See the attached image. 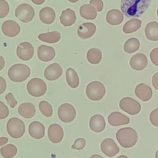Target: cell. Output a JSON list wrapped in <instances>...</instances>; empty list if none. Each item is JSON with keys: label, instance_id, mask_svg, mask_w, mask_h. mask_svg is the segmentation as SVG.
I'll list each match as a JSON object with an SVG mask.
<instances>
[{"label": "cell", "instance_id": "cell-1", "mask_svg": "<svg viewBox=\"0 0 158 158\" xmlns=\"http://www.w3.org/2000/svg\"><path fill=\"white\" fill-rule=\"evenodd\" d=\"M151 0H121L120 8L128 18L141 16L149 7Z\"/></svg>", "mask_w": 158, "mask_h": 158}, {"label": "cell", "instance_id": "cell-2", "mask_svg": "<svg viewBox=\"0 0 158 158\" xmlns=\"http://www.w3.org/2000/svg\"><path fill=\"white\" fill-rule=\"evenodd\" d=\"M116 138L121 146L125 148H130L137 143L138 134L133 128L125 127L117 131Z\"/></svg>", "mask_w": 158, "mask_h": 158}, {"label": "cell", "instance_id": "cell-3", "mask_svg": "<svg viewBox=\"0 0 158 158\" xmlns=\"http://www.w3.org/2000/svg\"><path fill=\"white\" fill-rule=\"evenodd\" d=\"M9 78L17 83H20L27 80L30 75V67L23 64H16L12 65L8 70Z\"/></svg>", "mask_w": 158, "mask_h": 158}, {"label": "cell", "instance_id": "cell-4", "mask_svg": "<svg viewBox=\"0 0 158 158\" xmlns=\"http://www.w3.org/2000/svg\"><path fill=\"white\" fill-rule=\"evenodd\" d=\"M86 94L88 99L97 101L101 100L106 93L104 85L99 81L90 82L86 88Z\"/></svg>", "mask_w": 158, "mask_h": 158}, {"label": "cell", "instance_id": "cell-5", "mask_svg": "<svg viewBox=\"0 0 158 158\" xmlns=\"http://www.w3.org/2000/svg\"><path fill=\"white\" fill-rule=\"evenodd\" d=\"M7 133L13 138H20L25 133V125L24 122L17 117L10 118L6 124Z\"/></svg>", "mask_w": 158, "mask_h": 158}, {"label": "cell", "instance_id": "cell-6", "mask_svg": "<svg viewBox=\"0 0 158 158\" xmlns=\"http://www.w3.org/2000/svg\"><path fill=\"white\" fill-rule=\"evenodd\" d=\"M27 90L31 96L40 97L46 93L47 86L41 78H33L27 83Z\"/></svg>", "mask_w": 158, "mask_h": 158}, {"label": "cell", "instance_id": "cell-7", "mask_svg": "<svg viewBox=\"0 0 158 158\" xmlns=\"http://www.w3.org/2000/svg\"><path fill=\"white\" fill-rule=\"evenodd\" d=\"M15 15L22 22L28 23L33 20L35 16V10L31 5L23 3L15 9Z\"/></svg>", "mask_w": 158, "mask_h": 158}, {"label": "cell", "instance_id": "cell-8", "mask_svg": "<svg viewBox=\"0 0 158 158\" xmlns=\"http://www.w3.org/2000/svg\"><path fill=\"white\" fill-rule=\"evenodd\" d=\"M119 106L122 110L131 115L138 114L141 109L140 104L130 97H125L122 98L120 101Z\"/></svg>", "mask_w": 158, "mask_h": 158}, {"label": "cell", "instance_id": "cell-9", "mask_svg": "<svg viewBox=\"0 0 158 158\" xmlns=\"http://www.w3.org/2000/svg\"><path fill=\"white\" fill-rule=\"evenodd\" d=\"M76 110L69 103L62 104L58 109L57 115L59 119L64 123L72 122L76 117Z\"/></svg>", "mask_w": 158, "mask_h": 158}, {"label": "cell", "instance_id": "cell-10", "mask_svg": "<svg viewBox=\"0 0 158 158\" xmlns=\"http://www.w3.org/2000/svg\"><path fill=\"white\" fill-rule=\"evenodd\" d=\"M16 54L21 60H29L34 55V48L29 42H22L18 45L16 49Z\"/></svg>", "mask_w": 158, "mask_h": 158}, {"label": "cell", "instance_id": "cell-11", "mask_svg": "<svg viewBox=\"0 0 158 158\" xmlns=\"http://www.w3.org/2000/svg\"><path fill=\"white\" fill-rule=\"evenodd\" d=\"M101 151L107 157H112L117 154L120 151L115 141L110 138L103 139L101 143Z\"/></svg>", "mask_w": 158, "mask_h": 158}, {"label": "cell", "instance_id": "cell-12", "mask_svg": "<svg viewBox=\"0 0 158 158\" xmlns=\"http://www.w3.org/2000/svg\"><path fill=\"white\" fill-rule=\"evenodd\" d=\"M1 30L4 35L7 37L12 38L19 35L20 31V27L15 21L7 20L2 23Z\"/></svg>", "mask_w": 158, "mask_h": 158}, {"label": "cell", "instance_id": "cell-13", "mask_svg": "<svg viewBox=\"0 0 158 158\" xmlns=\"http://www.w3.org/2000/svg\"><path fill=\"white\" fill-rule=\"evenodd\" d=\"M48 138L52 143H60L64 137V130L62 127L57 123L49 125L48 130Z\"/></svg>", "mask_w": 158, "mask_h": 158}, {"label": "cell", "instance_id": "cell-14", "mask_svg": "<svg viewBox=\"0 0 158 158\" xmlns=\"http://www.w3.org/2000/svg\"><path fill=\"white\" fill-rule=\"evenodd\" d=\"M62 74V69L57 63L48 65L44 70V76L49 81H54L59 78Z\"/></svg>", "mask_w": 158, "mask_h": 158}, {"label": "cell", "instance_id": "cell-15", "mask_svg": "<svg viewBox=\"0 0 158 158\" xmlns=\"http://www.w3.org/2000/svg\"><path fill=\"white\" fill-rule=\"evenodd\" d=\"M37 56L40 60L43 62H49L54 58L56 52L54 49L51 46L41 45L38 48Z\"/></svg>", "mask_w": 158, "mask_h": 158}, {"label": "cell", "instance_id": "cell-16", "mask_svg": "<svg viewBox=\"0 0 158 158\" xmlns=\"http://www.w3.org/2000/svg\"><path fill=\"white\" fill-rule=\"evenodd\" d=\"M96 27L91 22H86L80 25L77 30V35L81 39L91 38L96 32Z\"/></svg>", "mask_w": 158, "mask_h": 158}, {"label": "cell", "instance_id": "cell-17", "mask_svg": "<svg viewBox=\"0 0 158 158\" xmlns=\"http://www.w3.org/2000/svg\"><path fill=\"white\" fill-rule=\"evenodd\" d=\"M28 133L33 138L41 139L44 137L45 133L44 126L38 121H33L29 125Z\"/></svg>", "mask_w": 158, "mask_h": 158}, {"label": "cell", "instance_id": "cell-18", "mask_svg": "<svg viewBox=\"0 0 158 158\" xmlns=\"http://www.w3.org/2000/svg\"><path fill=\"white\" fill-rule=\"evenodd\" d=\"M130 65L135 70H142L148 65L147 57L142 53L136 54L131 57Z\"/></svg>", "mask_w": 158, "mask_h": 158}, {"label": "cell", "instance_id": "cell-19", "mask_svg": "<svg viewBox=\"0 0 158 158\" xmlns=\"http://www.w3.org/2000/svg\"><path fill=\"white\" fill-rule=\"evenodd\" d=\"M89 128L96 133L102 131L106 127V122L104 117L100 114L93 115L89 120Z\"/></svg>", "mask_w": 158, "mask_h": 158}, {"label": "cell", "instance_id": "cell-20", "mask_svg": "<svg viewBox=\"0 0 158 158\" xmlns=\"http://www.w3.org/2000/svg\"><path fill=\"white\" fill-rule=\"evenodd\" d=\"M136 96L143 101H148L152 96V91L149 86L144 83L138 84L135 89Z\"/></svg>", "mask_w": 158, "mask_h": 158}, {"label": "cell", "instance_id": "cell-21", "mask_svg": "<svg viewBox=\"0 0 158 158\" xmlns=\"http://www.w3.org/2000/svg\"><path fill=\"white\" fill-rule=\"evenodd\" d=\"M108 122L112 126H119L129 123L130 118L119 112H113L108 116Z\"/></svg>", "mask_w": 158, "mask_h": 158}, {"label": "cell", "instance_id": "cell-22", "mask_svg": "<svg viewBox=\"0 0 158 158\" xmlns=\"http://www.w3.org/2000/svg\"><path fill=\"white\" fill-rule=\"evenodd\" d=\"M77 20L75 12L73 10L67 8L64 10L60 16V22L65 27H70L75 23Z\"/></svg>", "mask_w": 158, "mask_h": 158}, {"label": "cell", "instance_id": "cell-23", "mask_svg": "<svg viewBox=\"0 0 158 158\" xmlns=\"http://www.w3.org/2000/svg\"><path fill=\"white\" fill-rule=\"evenodd\" d=\"M40 20L45 24H51L54 22L56 19V12L50 7H43L39 12Z\"/></svg>", "mask_w": 158, "mask_h": 158}, {"label": "cell", "instance_id": "cell-24", "mask_svg": "<svg viewBox=\"0 0 158 158\" xmlns=\"http://www.w3.org/2000/svg\"><path fill=\"white\" fill-rule=\"evenodd\" d=\"M106 19L109 24L117 25L123 22V14L118 9H111L107 12Z\"/></svg>", "mask_w": 158, "mask_h": 158}, {"label": "cell", "instance_id": "cell-25", "mask_svg": "<svg viewBox=\"0 0 158 158\" xmlns=\"http://www.w3.org/2000/svg\"><path fill=\"white\" fill-rule=\"evenodd\" d=\"M18 112L22 117L25 118H30L35 115L36 109L32 103L23 102L19 106Z\"/></svg>", "mask_w": 158, "mask_h": 158}, {"label": "cell", "instance_id": "cell-26", "mask_svg": "<svg viewBox=\"0 0 158 158\" xmlns=\"http://www.w3.org/2000/svg\"><path fill=\"white\" fill-rule=\"evenodd\" d=\"M146 37L151 41H158V23L151 22L148 23L144 30Z\"/></svg>", "mask_w": 158, "mask_h": 158}, {"label": "cell", "instance_id": "cell-27", "mask_svg": "<svg viewBox=\"0 0 158 158\" xmlns=\"http://www.w3.org/2000/svg\"><path fill=\"white\" fill-rule=\"evenodd\" d=\"M80 14L85 19L94 20L97 17V10L91 4H83L80 8Z\"/></svg>", "mask_w": 158, "mask_h": 158}, {"label": "cell", "instance_id": "cell-28", "mask_svg": "<svg viewBox=\"0 0 158 158\" xmlns=\"http://www.w3.org/2000/svg\"><path fill=\"white\" fill-rule=\"evenodd\" d=\"M38 38L40 40L45 43H56L60 40L61 35L59 31H53L48 33H41L38 35Z\"/></svg>", "mask_w": 158, "mask_h": 158}, {"label": "cell", "instance_id": "cell-29", "mask_svg": "<svg viewBox=\"0 0 158 158\" xmlns=\"http://www.w3.org/2000/svg\"><path fill=\"white\" fill-rule=\"evenodd\" d=\"M141 26V20L136 19V18H133L127 21L123 25L122 30L123 33L126 34L131 33L136 31H137L138 29L140 28Z\"/></svg>", "mask_w": 158, "mask_h": 158}, {"label": "cell", "instance_id": "cell-30", "mask_svg": "<svg viewBox=\"0 0 158 158\" xmlns=\"http://www.w3.org/2000/svg\"><path fill=\"white\" fill-rule=\"evenodd\" d=\"M66 81L72 88H76L79 85V77L77 72L72 68H69L65 73Z\"/></svg>", "mask_w": 158, "mask_h": 158}, {"label": "cell", "instance_id": "cell-31", "mask_svg": "<svg viewBox=\"0 0 158 158\" xmlns=\"http://www.w3.org/2000/svg\"><path fill=\"white\" fill-rule=\"evenodd\" d=\"M86 59L91 64H98L102 59V52L98 48L89 49L86 54Z\"/></svg>", "mask_w": 158, "mask_h": 158}, {"label": "cell", "instance_id": "cell-32", "mask_svg": "<svg viewBox=\"0 0 158 158\" xmlns=\"http://www.w3.org/2000/svg\"><path fill=\"white\" fill-rule=\"evenodd\" d=\"M139 41L136 38H131L126 41L124 44V51L127 53H133L138 51L139 48Z\"/></svg>", "mask_w": 158, "mask_h": 158}, {"label": "cell", "instance_id": "cell-33", "mask_svg": "<svg viewBox=\"0 0 158 158\" xmlns=\"http://www.w3.org/2000/svg\"><path fill=\"white\" fill-rule=\"evenodd\" d=\"M0 153L4 158H12L17 153V148L12 144H8L1 148Z\"/></svg>", "mask_w": 158, "mask_h": 158}, {"label": "cell", "instance_id": "cell-34", "mask_svg": "<svg viewBox=\"0 0 158 158\" xmlns=\"http://www.w3.org/2000/svg\"><path fill=\"white\" fill-rule=\"evenodd\" d=\"M39 109L43 115L47 117H50L53 114L52 106L46 101H42L39 103Z\"/></svg>", "mask_w": 158, "mask_h": 158}, {"label": "cell", "instance_id": "cell-35", "mask_svg": "<svg viewBox=\"0 0 158 158\" xmlns=\"http://www.w3.org/2000/svg\"><path fill=\"white\" fill-rule=\"evenodd\" d=\"M9 12V5L6 0H0V19L6 17Z\"/></svg>", "mask_w": 158, "mask_h": 158}, {"label": "cell", "instance_id": "cell-36", "mask_svg": "<svg viewBox=\"0 0 158 158\" xmlns=\"http://www.w3.org/2000/svg\"><path fill=\"white\" fill-rule=\"evenodd\" d=\"M86 145V140L83 138H79L77 139L73 145L72 146V148L77 150H81L83 149Z\"/></svg>", "mask_w": 158, "mask_h": 158}, {"label": "cell", "instance_id": "cell-37", "mask_svg": "<svg viewBox=\"0 0 158 158\" xmlns=\"http://www.w3.org/2000/svg\"><path fill=\"white\" fill-rule=\"evenodd\" d=\"M9 114V110L7 106L0 101V120L6 118Z\"/></svg>", "mask_w": 158, "mask_h": 158}, {"label": "cell", "instance_id": "cell-38", "mask_svg": "<svg viewBox=\"0 0 158 158\" xmlns=\"http://www.w3.org/2000/svg\"><path fill=\"white\" fill-rule=\"evenodd\" d=\"M149 120L153 125L158 127V108L155 109L151 112Z\"/></svg>", "mask_w": 158, "mask_h": 158}, {"label": "cell", "instance_id": "cell-39", "mask_svg": "<svg viewBox=\"0 0 158 158\" xmlns=\"http://www.w3.org/2000/svg\"><path fill=\"white\" fill-rule=\"evenodd\" d=\"M6 100L7 101V102L8 103V104L10 106V107L11 108H14L15 107V106L17 104V101H16V99H15L13 94L12 93H7L6 96H5Z\"/></svg>", "mask_w": 158, "mask_h": 158}, {"label": "cell", "instance_id": "cell-40", "mask_svg": "<svg viewBox=\"0 0 158 158\" xmlns=\"http://www.w3.org/2000/svg\"><path fill=\"white\" fill-rule=\"evenodd\" d=\"M89 4L93 6L98 12H101L103 9L104 3L102 0H90Z\"/></svg>", "mask_w": 158, "mask_h": 158}, {"label": "cell", "instance_id": "cell-41", "mask_svg": "<svg viewBox=\"0 0 158 158\" xmlns=\"http://www.w3.org/2000/svg\"><path fill=\"white\" fill-rule=\"evenodd\" d=\"M150 59L153 64L158 66V48H154L150 52Z\"/></svg>", "mask_w": 158, "mask_h": 158}, {"label": "cell", "instance_id": "cell-42", "mask_svg": "<svg viewBox=\"0 0 158 158\" xmlns=\"http://www.w3.org/2000/svg\"><path fill=\"white\" fill-rule=\"evenodd\" d=\"M7 83L5 79L0 76V94H2L6 89Z\"/></svg>", "mask_w": 158, "mask_h": 158}, {"label": "cell", "instance_id": "cell-43", "mask_svg": "<svg viewBox=\"0 0 158 158\" xmlns=\"http://www.w3.org/2000/svg\"><path fill=\"white\" fill-rule=\"evenodd\" d=\"M152 84L154 88L158 90V72L156 73L152 78Z\"/></svg>", "mask_w": 158, "mask_h": 158}, {"label": "cell", "instance_id": "cell-44", "mask_svg": "<svg viewBox=\"0 0 158 158\" xmlns=\"http://www.w3.org/2000/svg\"><path fill=\"white\" fill-rule=\"evenodd\" d=\"M8 141L9 139L6 137H0V146L6 144Z\"/></svg>", "mask_w": 158, "mask_h": 158}, {"label": "cell", "instance_id": "cell-45", "mask_svg": "<svg viewBox=\"0 0 158 158\" xmlns=\"http://www.w3.org/2000/svg\"><path fill=\"white\" fill-rule=\"evenodd\" d=\"M5 66V60L4 58L0 56V71L2 70Z\"/></svg>", "mask_w": 158, "mask_h": 158}, {"label": "cell", "instance_id": "cell-46", "mask_svg": "<svg viewBox=\"0 0 158 158\" xmlns=\"http://www.w3.org/2000/svg\"><path fill=\"white\" fill-rule=\"evenodd\" d=\"M33 3L36 5H41L46 0H31Z\"/></svg>", "mask_w": 158, "mask_h": 158}, {"label": "cell", "instance_id": "cell-47", "mask_svg": "<svg viewBox=\"0 0 158 158\" xmlns=\"http://www.w3.org/2000/svg\"><path fill=\"white\" fill-rule=\"evenodd\" d=\"M89 158H104L102 156L99 154H93L89 157Z\"/></svg>", "mask_w": 158, "mask_h": 158}, {"label": "cell", "instance_id": "cell-48", "mask_svg": "<svg viewBox=\"0 0 158 158\" xmlns=\"http://www.w3.org/2000/svg\"><path fill=\"white\" fill-rule=\"evenodd\" d=\"M117 158H128L127 156H125V155H121V156H119L118 157H117Z\"/></svg>", "mask_w": 158, "mask_h": 158}, {"label": "cell", "instance_id": "cell-49", "mask_svg": "<svg viewBox=\"0 0 158 158\" xmlns=\"http://www.w3.org/2000/svg\"><path fill=\"white\" fill-rule=\"evenodd\" d=\"M69 2H73V3H74V2H77V1H78L79 0H68Z\"/></svg>", "mask_w": 158, "mask_h": 158}, {"label": "cell", "instance_id": "cell-50", "mask_svg": "<svg viewBox=\"0 0 158 158\" xmlns=\"http://www.w3.org/2000/svg\"><path fill=\"white\" fill-rule=\"evenodd\" d=\"M155 157H156V158H158V150H157V151L156 152Z\"/></svg>", "mask_w": 158, "mask_h": 158}, {"label": "cell", "instance_id": "cell-51", "mask_svg": "<svg viewBox=\"0 0 158 158\" xmlns=\"http://www.w3.org/2000/svg\"><path fill=\"white\" fill-rule=\"evenodd\" d=\"M157 16H158V9H157Z\"/></svg>", "mask_w": 158, "mask_h": 158}]
</instances>
